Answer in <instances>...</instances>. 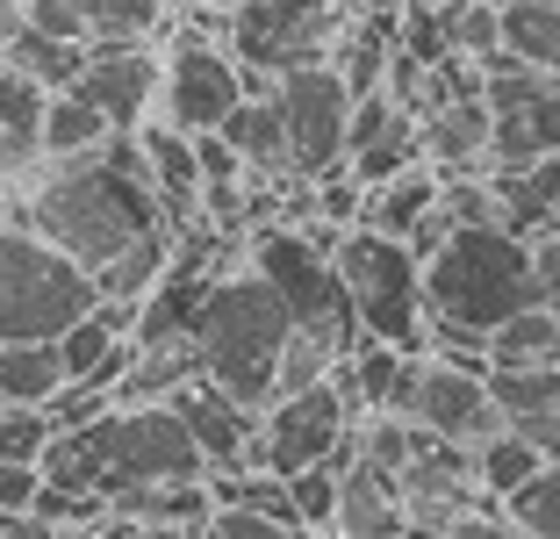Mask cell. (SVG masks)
<instances>
[{
	"mask_svg": "<svg viewBox=\"0 0 560 539\" xmlns=\"http://www.w3.org/2000/svg\"><path fill=\"white\" fill-rule=\"evenodd\" d=\"M15 216L58 245L66 260H80L86 274H101L108 260L165 230V202L151 187V165H144V145L137 130L108 137V145L80 151V159H44L36 180L15 195Z\"/></svg>",
	"mask_w": 560,
	"mask_h": 539,
	"instance_id": "1",
	"label": "cell"
},
{
	"mask_svg": "<svg viewBox=\"0 0 560 539\" xmlns=\"http://www.w3.org/2000/svg\"><path fill=\"white\" fill-rule=\"evenodd\" d=\"M424 302L431 324H460L489 339L517 310H539V274H532V238L495 223H453L445 245L424 260Z\"/></svg>",
	"mask_w": 560,
	"mask_h": 539,
	"instance_id": "2",
	"label": "cell"
},
{
	"mask_svg": "<svg viewBox=\"0 0 560 539\" xmlns=\"http://www.w3.org/2000/svg\"><path fill=\"white\" fill-rule=\"evenodd\" d=\"M295 324L280 310V295L252 274V260L237 274H223L209 288L195 317V345H201V375L245 410H266L280 389V353H288Z\"/></svg>",
	"mask_w": 560,
	"mask_h": 539,
	"instance_id": "3",
	"label": "cell"
},
{
	"mask_svg": "<svg viewBox=\"0 0 560 539\" xmlns=\"http://www.w3.org/2000/svg\"><path fill=\"white\" fill-rule=\"evenodd\" d=\"M338 230L324 223H259L252 230V274L280 295V310L302 339H324L338 359H352L360 345V317L346 302V280H338Z\"/></svg>",
	"mask_w": 560,
	"mask_h": 539,
	"instance_id": "4",
	"label": "cell"
},
{
	"mask_svg": "<svg viewBox=\"0 0 560 539\" xmlns=\"http://www.w3.org/2000/svg\"><path fill=\"white\" fill-rule=\"evenodd\" d=\"M338 280H346V302L360 317V339L396 345V353H424L431 345V302H424V260H417L402 238L388 230H338Z\"/></svg>",
	"mask_w": 560,
	"mask_h": 539,
	"instance_id": "5",
	"label": "cell"
},
{
	"mask_svg": "<svg viewBox=\"0 0 560 539\" xmlns=\"http://www.w3.org/2000/svg\"><path fill=\"white\" fill-rule=\"evenodd\" d=\"M94 302L101 288L80 260L44 245L22 216L0 230V345H58Z\"/></svg>",
	"mask_w": 560,
	"mask_h": 539,
	"instance_id": "6",
	"label": "cell"
},
{
	"mask_svg": "<svg viewBox=\"0 0 560 539\" xmlns=\"http://www.w3.org/2000/svg\"><path fill=\"white\" fill-rule=\"evenodd\" d=\"M346 30H352L346 0H245L231 15V58L245 66L252 94H273L280 72L338 66Z\"/></svg>",
	"mask_w": 560,
	"mask_h": 539,
	"instance_id": "7",
	"label": "cell"
},
{
	"mask_svg": "<svg viewBox=\"0 0 560 539\" xmlns=\"http://www.w3.org/2000/svg\"><path fill=\"white\" fill-rule=\"evenodd\" d=\"M352 432H360V410H352L346 381L330 375L302 395H273L259 410V439H252V468L266 474H302V468H330V454H346Z\"/></svg>",
	"mask_w": 560,
	"mask_h": 539,
	"instance_id": "8",
	"label": "cell"
},
{
	"mask_svg": "<svg viewBox=\"0 0 560 539\" xmlns=\"http://www.w3.org/2000/svg\"><path fill=\"white\" fill-rule=\"evenodd\" d=\"M101 454H108V490H144V482H209V454L180 425L173 403H122L101 417Z\"/></svg>",
	"mask_w": 560,
	"mask_h": 539,
	"instance_id": "9",
	"label": "cell"
},
{
	"mask_svg": "<svg viewBox=\"0 0 560 539\" xmlns=\"http://www.w3.org/2000/svg\"><path fill=\"white\" fill-rule=\"evenodd\" d=\"M481 101H489V165L525 173L560 151V72H532L503 50L481 72Z\"/></svg>",
	"mask_w": 560,
	"mask_h": 539,
	"instance_id": "10",
	"label": "cell"
},
{
	"mask_svg": "<svg viewBox=\"0 0 560 539\" xmlns=\"http://www.w3.org/2000/svg\"><path fill=\"white\" fill-rule=\"evenodd\" d=\"M352 87L338 66H302L273 80V108L288 123V165L295 180H324L346 165V115H352Z\"/></svg>",
	"mask_w": 560,
	"mask_h": 539,
	"instance_id": "11",
	"label": "cell"
},
{
	"mask_svg": "<svg viewBox=\"0 0 560 539\" xmlns=\"http://www.w3.org/2000/svg\"><path fill=\"white\" fill-rule=\"evenodd\" d=\"M245 66L231 58V44H201V36H165V80H159V115L187 137L223 130V115L245 101Z\"/></svg>",
	"mask_w": 560,
	"mask_h": 539,
	"instance_id": "12",
	"label": "cell"
},
{
	"mask_svg": "<svg viewBox=\"0 0 560 539\" xmlns=\"http://www.w3.org/2000/svg\"><path fill=\"white\" fill-rule=\"evenodd\" d=\"M159 80H165V58L151 50V36H101V44H86L72 94L94 101L116 130H144L159 115Z\"/></svg>",
	"mask_w": 560,
	"mask_h": 539,
	"instance_id": "13",
	"label": "cell"
},
{
	"mask_svg": "<svg viewBox=\"0 0 560 539\" xmlns=\"http://www.w3.org/2000/svg\"><path fill=\"white\" fill-rule=\"evenodd\" d=\"M410 425L445 439V446H481V439L503 432V410L489 395V375L445 367V359L424 353V375H417V395H410Z\"/></svg>",
	"mask_w": 560,
	"mask_h": 539,
	"instance_id": "14",
	"label": "cell"
},
{
	"mask_svg": "<svg viewBox=\"0 0 560 539\" xmlns=\"http://www.w3.org/2000/svg\"><path fill=\"white\" fill-rule=\"evenodd\" d=\"M165 403L180 410V425L195 432V446L209 454V474H231V468H252V439H259V410L231 403L209 375H195L187 389H173Z\"/></svg>",
	"mask_w": 560,
	"mask_h": 539,
	"instance_id": "15",
	"label": "cell"
},
{
	"mask_svg": "<svg viewBox=\"0 0 560 539\" xmlns=\"http://www.w3.org/2000/svg\"><path fill=\"white\" fill-rule=\"evenodd\" d=\"M489 395L503 410V432H517L546 460H560V367H495Z\"/></svg>",
	"mask_w": 560,
	"mask_h": 539,
	"instance_id": "16",
	"label": "cell"
},
{
	"mask_svg": "<svg viewBox=\"0 0 560 539\" xmlns=\"http://www.w3.org/2000/svg\"><path fill=\"white\" fill-rule=\"evenodd\" d=\"M330 532L338 539H410L402 518V482L374 460H352L338 474V511H330Z\"/></svg>",
	"mask_w": 560,
	"mask_h": 539,
	"instance_id": "17",
	"label": "cell"
},
{
	"mask_svg": "<svg viewBox=\"0 0 560 539\" xmlns=\"http://www.w3.org/2000/svg\"><path fill=\"white\" fill-rule=\"evenodd\" d=\"M209 137H223V145L245 159V173L259 180V187L295 180V165H288V123H280L273 94H245L231 115H223V130H209Z\"/></svg>",
	"mask_w": 560,
	"mask_h": 539,
	"instance_id": "18",
	"label": "cell"
},
{
	"mask_svg": "<svg viewBox=\"0 0 560 539\" xmlns=\"http://www.w3.org/2000/svg\"><path fill=\"white\" fill-rule=\"evenodd\" d=\"M144 145V165H151V187L165 202V223L180 230L187 216H201V159H195V137L173 130V123H144L137 130Z\"/></svg>",
	"mask_w": 560,
	"mask_h": 539,
	"instance_id": "19",
	"label": "cell"
},
{
	"mask_svg": "<svg viewBox=\"0 0 560 539\" xmlns=\"http://www.w3.org/2000/svg\"><path fill=\"white\" fill-rule=\"evenodd\" d=\"M195 375H201V345H195V331H187V339L137 345L130 375L116 381V410H122V403H165V395H173V389H187Z\"/></svg>",
	"mask_w": 560,
	"mask_h": 539,
	"instance_id": "20",
	"label": "cell"
},
{
	"mask_svg": "<svg viewBox=\"0 0 560 539\" xmlns=\"http://www.w3.org/2000/svg\"><path fill=\"white\" fill-rule=\"evenodd\" d=\"M424 216H439V173H431V165H410V173L381 180V187H366V202H360V223L388 230V238H410Z\"/></svg>",
	"mask_w": 560,
	"mask_h": 539,
	"instance_id": "21",
	"label": "cell"
},
{
	"mask_svg": "<svg viewBox=\"0 0 560 539\" xmlns=\"http://www.w3.org/2000/svg\"><path fill=\"white\" fill-rule=\"evenodd\" d=\"M108 511H122L137 525H187L195 532V525L215 518V496H209V482H144V490H116Z\"/></svg>",
	"mask_w": 560,
	"mask_h": 539,
	"instance_id": "22",
	"label": "cell"
},
{
	"mask_svg": "<svg viewBox=\"0 0 560 539\" xmlns=\"http://www.w3.org/2000/svg\"><path fill=\"white\" fill-rule=\"evenodd\" d=\"M503 50L532 72H560V0H503Z\"/></svg>",
	"mask_w": 560,
	"mask_h": 539,
	"instance_id": "23",
	"label": "cell"
},
{
	"mask_svg": "<svg viewBox=\"0 0 560 539\" xmlns=\"http://www.w3.org/2000/svg\"><path fill=\"white\" fill-rule=\"evenodd\" d=\"M108 137H122V130L94 108V101H80L72 87L50 94V108H44V159H80V151L108 145Z\"/></svg>",
	"mask_w": 560,
	"mask_h": 539,
	"instance_id": "24",
	"label": "cell"
},
{
	"mask_svg": "<svg viewBox=\"0 0 560 539\" xmlns=\"http://www.w3.org/2000/svg\"><path fill=\"white\" fill-rule=\"evenodd\" d=\"M495 367H560V317L517 310L511 324H495L489 331V375Z\"/></svg>",
	"mask_w": 560,
	"mask_h": 539,
	"instance_id": "25",
	"label": "cell"
},
{
	"mask_svg": "<svg viewBox=\"0 0 560 539\" xmlns=\"http://www.w3.org/2000/svg\"><path fill=\"white\" fill-rule=\"evenodd\" d=\"M0 66L30 72V80H44L50 94H58V87H72V80H80L86 44H66V36H44V30H30V22H22V30L8 36V50H0Z\"/></svg>",
	"mask_w": 560,
	"mask_h": 539,
	"instance_id": "26",
	"label": "cell"
},
{
	"mask_svg": "<svg viewBox=\"0 0 560 539\" xmlns=\"http://www.w3.org/2000/svg\"><path fill=\"white\" fill-rule=\"evenodd\" d=\"M66 15H80V30L94 36H159L173 22V0H58Z\"/></svg>",
	"mask_w": 560,
	"mask_h": 539,
	"instance_id": "27",
	"label": "cell"
},
{
	"mask_svg": "<svg viewBox=\"0 0 560 539\" xmlns=\"http://www.w3.org/2000/svg\"><path fill=\"white\" fill-rule=\"evenodd\" d=\"M66 389L58 345H0V403H50Z\"/></svg>",
	"mask_w": 560,
	"mask_h": 539,
	"instance_id": "28",
	"label": "cell"
},
{
	"mask_svg": "<svg viewBox=\"0 0 560 539\" xmlns=\"http://www.w3.org/2000/svg\"><path fill=\"white\" fill-rule=\"evenodd\" d=\"M539 468H546V454H539V446H525L517 432H495V439L475 446V474H481V490H489L495 504H503L511 490H525Z\"/></svg>",
	"mask_w": 560,
	"mask_h": 539,
	"instance_id": "29",
	"label": "cell"
},
{
	"mask_svg": "<svg viewBox=\"0 0 560 539\" xmlns=\"http://www.w3.org/2000/svg\"><path fill=\"white\" fill-rule=\"evenodd\" d=\"M503 518L517 539H560V460H546L525 490L503 496Z\"/></svg>",
	"mask_w": 560,
	"mask_h": 539,
	"instance_id": "30",
	"label": "cell"
},
{
	"mask_svg": "<svg viewBox=\"0 0 560 539\" xmlns=\"http://www.w3.org/2000/svg\"><path fill=\"white\" fill-rule=\"evenodd\" d=\"M50 446L44 403H0V468H36Z\"/></svg>",
	"mask_w": 560,
	"mask_h": 539,
	"instance_id": "31",
	"label": "cell"
},
{
	"mask_svg": "<svg viewBox=\"0 0 560 539\" xmlns=\"http://www.w3.org/2000/svg\"><path fill=\"white\" fill-rule=\"evenodd\" d=\"M288 496H295L302 532H330V511H338V468H302V474H288Z\"/></svg>",
	"mask_w": 560,
	"mask_h": 539,
	"instance_id": "32",
	"label": "cell"
},
{
	"mask_svg": "<svg viewBox=\"0 0 560 539\" xmlns=\"http://www.w3.org/2000/svg\"><path fill=\"white\" fill-rule=\"evenodd\" d=\"M525 238H532V274H539V310L560 317V216L532 223Z\"/></svg>",
	"mask_w": 560,
	"mask_h": 539,
	"instance_id": "33",
	"label": "cell"
},
{
	"mask_svg": "<svg viewBox=\"0 0 560 539\" xmlns=\"http://www.w3.org/2000/svg\"><path fill=\"white\" fill-rule=\"evenodd\" d=\"M209 532L215 539H310V532H302V525H288V518H266V511H215V518H209Z\"/></svg>",
	"mask_w": 560,
	"mask_h": 539,
	"instance_id": "34",
	"label": "cell"
},
{
	"mask_svg": "<svg viewBox=\"0 0 560 539\" xmlns=\"http://www.w3.org/2000/svg\"><path fill=\"white\" fill-rule=\"evenodd\" d=\"M525 195H532V216H560V151L553 159H539V165H525Z\"/></svg>",
	"mask_w": 560,
	"mask_h": 539,
	"instance_id": "35",
	"label": "cell"
},
{
	"mask_svg": "<svg viewBox=\"0 0 560 539\" xmlns=\"http://www.w3.org/2000/svg\"><path fill=\"white\" fill-rule=\"evenodd\" d=\"M36 490H44V474H36V468H0V518H8V511H30Z\"/></svg>",
	"mask_w": 560,
	"mask_h": 539,
	"instance_id": "36",
	"label": "cell"
},
{
	"mask_svg": "<svg viewBox=\"0 0 560 539\" xmlns=\"http://www.w3.org/2000/svg\"><path fill=\"white\" fill-rule=\"evenodd\" d=\"M352 15H402V8H410V0H346Z\"/></svg>",
	"mask_w": 560,
	"mask_h": 539,
	"instance_id": "37",
	"label": "cell"
},
{
	"mask_svg": "<svg viewBox=\"0 0 560 539\" xmlns=\"http://www.w3.org/2000/svg\"><path fill=\"white\" fill-rule=\"evenodd\" d=\"M137 539H187V525H137Z\"/></svg>",
	"mask_w": 560,
	"mask_h": 539,
	"instance_id": "38",
	"label": "cell"
},
{
	"mask_svg": "<svg viewBox=\"0 0 560 539\" xmlns=\"http://www.w3.org/2000/svg\"><path fill=\"white\" fill-rule=\"evenodd\" d=\"M195 8H215V15H237V8H245V0H195Z\"/></svg>",
	"mask_w": 560,
	"mask_h": 539,
	"instance_id": "39",
	"label": "cell"
},
{
	"mask_svg": "<svg viewBox=\"0 0 560 539\" xmlns=\"http://www.w3.org/2000/svg\"><path fill=\"white\" fill-rule=\"evenodd\" d=\"M15 223V195H8V187H0V230Z\"/></svg>",
	"mask_w": 560,
	"mask_h": 539,
	"instance_id": "40",
	"label": "cell"
}]
</instances>
